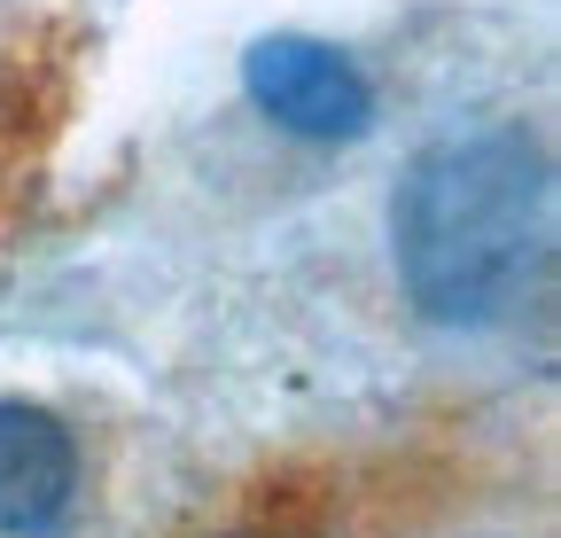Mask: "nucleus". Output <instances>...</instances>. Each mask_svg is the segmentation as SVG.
Returning a JSON list of instances; mask_svg holds the SVG:
<instances>
[{
	"instance_id": "1",
	"label": "nucleus",
	"mask_w": 561,
	"mask_h": 538,
	"mask_svg": "<svg viewBox=\"0 0 561 538\" xmlns=\"http://www.w3.org/2000/svg\"><path fill=\"white\" fill-rule=\"evenodd\" d=\"M390 257L437 328H500L553 282V164L523 125L421 149L390 195Z\"/></svg>"
},
{
	"instance_id": "2",
	"label": "nucleus",
	"mask_w": 561,
	"mask_h": 538,
	"mask_svg": "<svg viewBox=\"0 0 561 538\" xmlns=\"http://www.w3.org/2000/svg\"><path fill=\"white\" fill-rule=\"evenodd\" d=\"M242 94L265 125H280L289 141H312V149L359 141V133H375V110H382L375 79L359 71V55H343L335 39H312V32L250 39Z\"/></svg>"
},
{
	"instance_id": "3",
	"label": "nucleus",
	"mask_w": 561,
	"mask_h": 538,
	"mask_svg": "<svg viewBox=\"0 0 561 538\" xmlns=\"http://www.w3.org/2000/svg\"><path fill=\"white\" fill-rule=\"evenodd\" d=\"M79 500V437L32 398H0V538H39Z\"/></svg>"
}]
</instances>
